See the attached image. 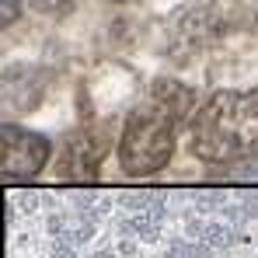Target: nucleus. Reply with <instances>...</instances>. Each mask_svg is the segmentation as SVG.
<instances>
[{
  "label": "nucleus",
  "mask_w": 258,
  "mask_h": 258,
  "mask_svg": "<svg viewBox=\"0 0 258 258\" xmlns=\"http://www.w3.org/2000/svg\"><path fill=\"white\" fill-rule=\"evenodd\" d=\"M192 108V91L178 81H154L147 98L126 115L119 136V164L133 178L157 174L174 154L178 129Z\"/></svg>",
  "instance_id": "1"
},
{
  "label": "nucleus",
  "mask_w": 258,
  "mask_h": 258,
  "mask_svg": "<svg viewBox=\"0 0 258 258\" xmlns=\"http://www.w3.org/2000/svg\"><path fill=\"white\" fill-rule=\"evenodd\" d=\"M188 147L199 161L223 164L237 161L258 147V87L251 91H216L192 115Z\"/></svg>",
  "instance_id": "2"
},
{
  "label": "nucleus",
  "mask_w": 258,
  "mask_h": 258,
  "mask_svg": "<svg viewBox=\"0 0 258 258\" xmlns=\"http://www.w3.org/2000/svg\"><path fill=\"white\" fill-rule=\"evenodd\" d=\"M45 161H49V140L42 133L4 122V129H0V168H4V178H32V174H39L45 168Z\"/></svg>",
  "instance_id": "3"
},
{
  "label": "nucleus",
  "mask_w": 258,
  "mask_h": 258,
  "mask_svg": "<svg viewBox=\"0 0 258 258\" xmlns=\"http://www.w3.org/2000/svg\"><path fill=\"white\" fill-rule=\"evenodd\" d=\"M216 28V18H213V7L210 4H196L188 11L178 14V21L171 25V52L174 59H185L181 52H192L213 35Z\"/></svg>",
  "instance_id": "4"
},
{
  "label": "nucleus",
  "mask_w": 258,
  "mask_h": 258,
  "mask_svg": "<svg viewBox=\"0 0 258 258\" xmlns=\"http://www.w3.org/2000/svg\"><path fill=\"white\" fill-rule=\"evenodd\" d=\"M105 133L94 140V136H67V147H63V157H59V174L63 178H74V174H87L101 157H105Z\"/></svg>",
  "instance_id": "5"
},
{
  "label": "nucleus",
  "mask_w": 258,
  "mask_h": 258,
  "mask_svg": "<svg viewBox=\"0 0 258 258\" xmlns=\"http://www.w3.org/2000/svg\"><path fill=\"white\" fill-rule=\"evenodd\" d=\"M35 11H42V14H63V11H70L74 7V0H28Z\"/></svg>",
  "instance_id": "6"
},
{
  "label": "nucleus",
  "mask_w": 258,
  "mask_h": 258,
  "mask_svg": "<svg viewBox=\"0 0 258 258\" xmlns=\"http://www.w3.org/2000/svg\"><path fill=\"white\" fill-rule=\"evenodd\" d=\"M18 11H21V0H4V14H0V21H4V28H7V25H14V18H18Z\"/></svg>",
  "instance_id": "7"
},
{
  "label": "nucleus",
  "mask_w": 258,
  "mask_h": 258,
  "mask_svg": "<svg viewBox=\"0 0 258 258\" xmlns=\"http://www.w3.org/2000/svg\"><path fill=\"white\" fill-rule=\"evenodd\" d=\"M112 4H126V0H112Z\"/></svg>",
  "instance_id": "8"
}]
</instances>
